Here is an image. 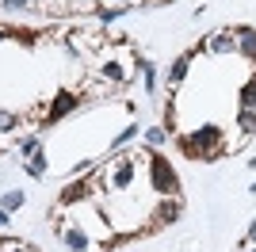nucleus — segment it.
I'll use <instances>...</instances> for the list:
<instances>
[{
  "label": "nucleus",
  "mask_w": 256,
  "mask_h": 252,
  "mask_svg": "<svg viewBox=\"0 0 256 252\" xmlns=\"http://www.w3.org/2000/svg\"><path fill=\"white\" fill-rule=\"evenodd\" d=\"M153 184H157V191H164V195H176V176H172V168L160 157H153Z\"/></svg>",
  "instance_id": "f257e3e1"
},
{
  "label": "nucleus",
  "mask_w": 256,
  "mask_h": 252,
  "mask_svg": "<svg viewBox=\"0 0 256 252\" xmlns=\"http://www.w3.org/2000/svg\"><path fill=\"white\" fill-rule=\"evenodd\" d=\"M214 142H218V130H214V126H206V130H199L195 138H188V149H195V157H203Z\"/></svg>",
  "instance_id": "f03ea898"
},
{
  "label": "nucleus",
  "mask_w": 256,
  "mask_h": 252,
  "mask_svg": "<svg viewBox=\"0 0 256 252\" xmlns=\"http://www.w3.org/2000/svg\"><path fill=\"white\" fill-rule=\"evenodd\" d=\"M234 46H237V38H234V34H226V31H218L210 42H206V50H214V54H222V50H234Z\"/></svg>",
  "instance_id": "7ed1b4c3"
},
{
  "label": "nucleus",
  "mask_w": 256,
  "mask_h": 252,
  "mask_svg": "<svg viewBox=\"0 0 256 252\" xmlns=\"http://www.w3.org/2000/svg\"><path fill=\"white\" fill-rule=\"evenodd\" d=\"M176 218H180V202H176V199H168L164 206L157 210V222H164V226H168V222H176Z\"/></svg>",
  "instance_id": "20e7f679"
},
{
  "label": "nucleus",
  "mask_w": 256,
  "mask_h": 252,
  "mask_svg": "<svg viewBox=\"0 0 256 252\" xmlns=\"http://www.w3.org/2000/svg\"><path fill=\"white\" fill-rule=\"evenodd\" d=\"M84 195H88V184H69L62 191V202H76V199H84Z\"/></svg>",
  "instance_id": "39448f33"
},
{
  "label": "nucleus",
  "mask_w": 256,
  "mask_h": 252,
  "mask_svg": "<svg viewBox=\"0 0 256 252\" xmlns=\"http://www.w3.org/2000/svg\"><path fill=\"white\" fill-rule=\"evenodd\" d=\"M69 107H76V96H69V92H62V100L54 104V111H50V118H62Z\"/></svg>",
  "instance_id": "423d86ee"
},
{
  "label": "nucleus",
  "mask_w": 256,
  "mask_h": 252,
  "mask_svg": "<svg viewBox=\"0 0 256 252\" xmlns=\"http://www.w3.org/2000/svg\"><path fill=\"white\" fill-rule=\"evenodd\" d=\"M237 46H241L248 58H256V31H241L237 34Z\"/></svg>",
  "instance_id": "0eeeda50"
},
{
  "label": "nucleus",
  "mask_w": 256,
  "mask_h": 252,
  "mask_svg": "<svg viewBox=\"0 0 256 252\" xmlns=\"http://www.w3.org/2000/svg\"><path fill=\"white\" fill-rule=\"evenodd\" d=\"M241 107H252V111H256V80L245 84V92H241Z\"/></svg>",
  "instance_id": "6e6552de"
},
{
  "label": "nucleus",
  "mask_w": 256,
  "mask_h": 252,
  "mask_svg": "<svg viewBox=\"0 0 256 252\" xmlns=\"http://www.w3.org/2000/svg\"><path fill=\"white\" fill-rule=\"evenodd\" d=\"M237 122H241V130H256V111L252 107H241V118H237Z\"/></svg>",
  "instance_id": "1a4fd4ad"
},
{
  "label": "nucleus",
  "mask_w": 256,
  "mask_h": 252,
  "mask_svg": "<svg viewBox=\"0 0 256 252\" xmlns=\"http://www.w3.org/2000/svg\"><path fill=\"white\" fill-rule=\"evenodd\" d=\"M65 241H69V244H73V248H84V233H80V230H65Z\"/></svg>",
  "instance_id": "9d476101"
},
{
  "label": "nucleus",
  "mask_w": 256,
  "mask_h": 252,
  "mask_svg": "<svg viewBox=\"0 0 256 252\" xmlns=\"http://www.w3.org/2000/svg\"><path fill=\"white\" fill-rule=\"evenodd\" d=\"M184 73H188V58H180V62L172 65V73H168V80L176 84V80H184Z\"/></svg>",
  "instance_id": "9b49d317"
},
{
  "label": "nucleus",
  "mask_w": 256,
  "mask_h": 252,
  "mask_svg": "<svg viewBox=\"0 0 256 252\" xmlns=\"http://www.w3.org/2000/svg\"><path fill=\"white\" fill-rule=\"evenodd\" d=\"M16 206H23V195L20 191H8L4 195V210H16Z\"/></svg>",
  "instance_id": "f8f14e48"
},
{
  "label": "nucleus",
  "mask_w": 256,
  "mask_h": 252,
  "mask_svg": "<svg viewBox=\"0 0 256 252\" xmlns=\"http://www.w3.org/2000/svg\"><path fill=\"white\" fill-rule=\"evenodd\" d=\"M12 126H16V115H8V111H0V134H4V130H12Z\"/></svg>",
  "instance_id": "ddd939ff"
},
{
  "label": "nucleus",
  "mask_w": 256,
  "mask_h": 252,
  "mask_svg": "<svg viewBox=\"0 0 256 252\" xmlns=\"http://www.w3.org/2000/svg\"><path fill=\"white\" fill-rule=\"evenodd\" d=\"M8 8H27V0H4Z\"/></svg>",
  "instance_id": "4468645a"
},
{
  "label": "nucleus",
  "mask_w": 256,
  "mask_h": 252,
  "mask_svg": "<svg viewBox=\"0 0 256 252\" xmlns=\"http://www.w3.org/2000/svg\"><path fill=\"white\" fill-rule=\"evenodd\" d=\"M248 237H252V241H256V222H252V226H248Z\"/></svg>",
  "instance_id": "2eb2a0df"
},
{
  "label": "nucleus",
  "mask_w": 256,
  "mask_h": 252,
  "mask_svg": "<svg viewBox=\"0 0 256 252\" xmlns=\"http://www.w3.org/2000/svg\"><path fill=\"white\" fill-rule=\"evenodd\" d=\"M4 222H8V210H0V226H4Z\"/></svg>",
  "instance_id": "dca6fc26"
},
{
  "label": "nucleus",
  "mask_w": 256,
  "mask_h": 252,
  "mask_svg": "<svg viewBox=\"0 0 256 252\" xmlns=\"http://www.w3.org/2000/svg\"><path fill=\"white\" fill-rule=\"evenodd\" d=\"M0 38H4V27H0Z\"/></svg>",
  "instance_id": "f3484780"
},
{
  "label": "nucleus",
  "mask_w": 256,
  "mask_h": 252,
  "mask_svg": "<svg viewBox=\"0 0 256 252\" xmlns=\"http://www.w3.org/2000/svg\"><path fill=\"white\" fill-rule=\"evenodd\" d=\"M16 252H23V248H16Z\"/></svg>",
  "instance_id": "a211bd4d"
},
{
  "label": "nucleus",
  "mask_w": 256,
  "mask_h": 252,
  "mask_svg": "<svg viewBox=\"0 0 256 252\" xmlns=\"http://www.w3.org/2000/svg\"><path fill=\"white\" fill-rule=\"evenodd\" d=\"M252 252H256V248H252Z\"/></svg>",
  "instance_id": "6ab92c4d"
}]
</instances>
